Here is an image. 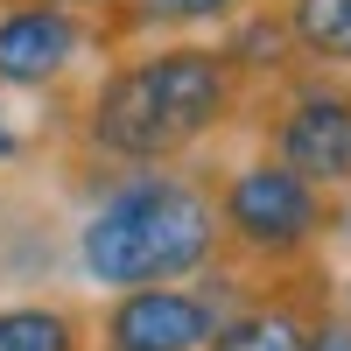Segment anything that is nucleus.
Masks as SVG:
<instances>
[{
    "label": "nucleus",
    "instance_id": "obj_1",
    "mask_svg": "<svg viewBox=\"0 0 351 351\" xmlns=\"http://www.w3.org/2000/svg\"><path fill=\"white\" fill-rule=\"evenodd\" d=\"M246 106V71L225 49V36H141L120 43L92 71V84L71 99V155L112 169H155L197 162L204 141H225Z\"/></svg>",
    "mask_w": 351,
    "mask_h": 351
},
{
    "label": "nucleus",
    "instance_id": "obj_2",
    "mask_svg": "<svg viewBox=\"0 0 351 351\" xmlns=\"http://www.w3.org/2000/svg\"><path fill=\"white\" fill-rule=\"evenodd\" d=\"M218 169L155 162L112 169L77 225V274L92 288H141V281H197L218 267Z\"/></svg>",
    "mask_w": 351,
    "mask_h": 351
},
{
    "label": "nucleus",
    "instance_id": "obj_3",
    "mask_svg": "<svg viewBox=\"0 0 351 351\" xmlns=\"http://www.w3.org/2000/svg\"><path fill=\"white\" fill-rule=\"evenodd\" d=\"M211 197H218V267L225 274H281V267H302V260H324L351 211V197L316 190L309 176H295L274 155L218 169Z\"/></svg>",
    "mask_w": 351,
    "mask_h": 351
},
{
    "label": "nucleus",
    "instance_id": "obj_4",
    "mask_svg": "<svg viewBox=\"0 0 351 351\" xmlns=\"http://www.w3.org/2000/svg\"><path fill=\"white\" fill-rule=\"evenodd\" d=\"M239 120H253L260 155L288 162L316 190L351 197V71L337 64H281L246 84Z\"/></svg>",
    "mask_w": 351,
    "mask_h": 351
},
{
    "label": "nucleus",
    "instance_id": "obj_5",
    "mask_svg": "<svg viewBox=\"0 0 351 351\" xmlns=\"http://www.w3.org/2000/svg\"><path fill=\"white\" fill-rule=\"evenodd\" d=\"M120 49L106 14L64 8V0H0V99H71L92 84V71Z\"/></svg>",
    "mask_w": 351,
    "mask_h": 351
},
{
    "label": "nucleus",
    "instance_id": "obj_6",
    "mask_svg": "<svg viewBox=\"0 0 351 351\" xmlns=\"http://www.w3.org/2000/svg\"><path fill=\"white\" fill-rule=\"evenodd\" d=\"M225 309L204 351H309L316 324L337 309V281H330V253L302 260L281 274H225Z\"/></svg>",
    "mask_w": 351,
    "mask_h": 351
},
{
    "label": "nucleus",
    "instance_id": "obj_7",
    "mask_svg": "<svg viewBox=\"0 0 351 351\" xmlns=\"http://www.w3.org/2000/svg\"><path fill=\"white\" fill-rule=\"evenodd\" d=\"M225 267L197 281H141L92 302V351H204L225 309Z\"/></svg>",
    "mask_w": 351,
    "mask_h": 351
},
{
    "label": "nucleus",
    "instance_id": "obj_8",
    "mask_svg": "<svg viewBox=\"0 0 351 351\" xmlns=\"http://www.w3.org/2000/svg\"><path fill=\"white\" fill-rule=\"evenodd\" d=\"M0 351H92V302L77 295L0 302Z\"/></svg>",
    "mask_w": 351,
    "mask_h": 351
},
{
    "label": "nucleus",
    "instance_id": "obj_9",
    "mask_svg": "<svg viewBox=\"0 0 351 351\" xmlns=\"http://www.w3.org/2000/svg\"><path fill=\"white\" fill-rule=\"evenodd\" d=\"M288 49V64H337L351 71V0H260Z\"/></svg>",
    "mask_w": 351,
    "mask_h": 351
},
{
    "label": "nucleus",
    "instance_id": "obj_10",
    "mask_svg": "<svg viewBox=\"0 0 351 351\" xmlns=\"http://www.w3.org/2000/svg\"><path fill=\"white\" fill-rule=\"evenodd\" d=\"M253 0H120L112 8V43H141V36H204V28L239 21Z\"/></svg>",
    "mask_w": 351,
    "mask_h": 351
},
{
    "label": "nucleus",
    "instance_id": "obj_11",
    "mask_svg": "<svg viewBox=\"0 0 351 351\" xmlns=\"http://www.w3.org/2000/svg\"><path fill=\"white\" fill-rule=\"evenodd\" d=\"M309 351H351V324H344V309H330L324 324H316V337H309Z\"/></svg>",
    "mask_w": 351,
    "mask_h": 351
},
{
    "label": "nucleus",
    "instance_id": "obj_12",
    "mask_svg": "<svg viewBox=\"0 0 351 351\" xmlns=\"http://www.w3.org/2000/svg\"><path fill=\"white\" fill-rule=\"evenodd\" d=\"M28 155V141H21V127H14V112H8V99H0V169H14Z\"/></svg>",
    "mask_w": 351,
    "mask_h": 351
},
{
    "label": "nucleus",
    "instance_id": "obj_13",
    "mask_svg": "<svg viewBox=\"0 0 351 351\" xmlns=\"http://www.w3.org/2000/svg\"><path fill=\"white\" fill-rule=\"evenodd\" d=\"M64 8H92V14H106V28H112V8H120V0H64Z\"/></svg>",
    "mask_w": 351,
    "mask_h": 351
},
{
    "label": "nucleus",
    "instance_id": "obj_14",
    "mask_svg": "<svg viewBox=\"0 0 351 351\" xmlns=\"http://www.w3.org/2000/svg\"><path fill=\"white\" fill-rule=\"evenodd\" d=\"M337 309H344V324H351V274H344V288H337Z\"/></svg>",
    "mask_w": 351,
    "mask_h": 351
}]
</instances>
